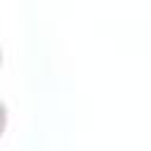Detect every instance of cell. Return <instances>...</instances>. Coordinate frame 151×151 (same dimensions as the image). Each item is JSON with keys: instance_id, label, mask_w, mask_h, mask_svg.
I'll list each match as a JSON object with an SVG mask.
<instances>
[]
</instances>
